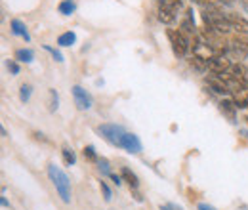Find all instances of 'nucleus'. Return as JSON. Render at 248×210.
Instances as JSON below:
<instances>
[{"instance_id":"4be33fe9","label":"nucleus","mask_w":248,"mask_h":210,"mask_svg":"<svg viewBox=\"0 0 248 210\" xmlns=\"http://www.w3.org/2000/svg\"><path fill=\"white\" fill-rule=\"evenodd\" d=\"M44 50H46V52H50V54H52V58L58 61V63H62L63 61V56H62V52H60V50H56V48H52V46H48V44L44 46Z\"/></svg>"},{"instance_id":"bb28decb","label":"nucleus","mask_w":248,"mask_h":210,"mask_svg":"<svg viewBox=\"0 0 248 210\" xmlns=\"http://www.w3.org/2000/svg\"><path fill=\"white\" fill-rule=\"evenodd\" d=\"M160 210H184L180 205H174V203H164L160 205Z\"/></svg>"},{"instance_id":"7ed1b4c3","label":"nucleus","mask_w":248,"mask_h":210,"mask_svg":"<svg viewBox=\"0 0 248 210\" xmlns=\"http://www.w3.org/2000/svg\"><path fill=\"white\" fill-rule=\"evenodd\" d=\"M168 38H170V44H172V50H174V54L176 56H180V58H184L187 54V50H189V46H191V42H189V38H187L186 34L182 32V31L178 29H168Z\"/></svg>"},{"instance_id":"a211bd4d","label":"nucleus","mask_w":248,"mask_h":210,"mask_svg":"<svg viewBox=\"0 0 248 210\" xmlns=\"http://www.w3.org/2000/svg\"><path fill=\"white\" fill-rule=\"evenodd\" d=\"M62 155H63V162H65L67 166H73V164L77 162V155H75V151L71 149L69 145H63Z\"/></svg>"},{"instance_id":"39448f33","label":"nucleus","mask_w":248,"mask_h":210,"mask_svg":"<svg viewBox=\"0 0 248 210\" xmlns=\"http://www.w3.org/2000/svg\"><path fill=\"white\" fill-rule=\"evenodd\" d=\"M227 50H229V54H231L235 60H247L248 58L247 34H239V36L231 38V40H229V44H227Z\"/></svg>"},{"instance_id":"dca6fc26","label":"nucleus","mask_w":248,"mask_h":210,"mask_svg":"<svg viewBox=\"0 0 248 210\" xmlns=\"http://www.w3.org/2000/svg\"><path fill=\"white\" fill-rule=\"evenodd\" d=\"M75 42H77V34H75L73 31L62 32V34L58 36V44H60V46H73Z\"/></svg>"},{"instance_id":"5701e85b","label":"nucleus","mask_w":248,"mask_h":210,"mask_svg":"<svg viewBox=\"0 0 248 210\" xmlns=\"http://www.w3.org/2000/svg\"><path fill=\"white\" fill-rule=\"evenodd\" d=\"M97 164H99V170H101L103 174H107V176L111 174V170H109V161H107V159H103V157H101V159L97 161Z\"/></svg>"},{"instance_id":"6e6552de","label":"nucleus","mask_w":248,"mask_h":210,"mask_svg":"<svg viewBox=\"0 0 248 210\" xmlns=\"http://www.w3.org/2000/svg\"><path fill=\"white\" fill-rule=\"evenodd\" d=\"M206 82H208V86L212 88V90L216 92V94H229V86H227V82H225V79L221 77V75H210L208 79H206Z\"/></svg>"},{"instance_id":"412c9836","label":"nucleus","mask_w":248,"mask_h":210,"mask_svg":"<svg viewBox=\"0 0 248 210\" xmlns=\"http://www.w3.org/2000/svg\"><path fill=\"white\" fill-rule=\"evenodd\" d=\"M82 153H84V159H88L90 162H97V161H99V157H97V153L93 149V145H86Z\"/></svg>"},{"instance_id":"f257e3e1","label":"nucleus","mask_w":248,"mask_h":210,"mask_svg":"<svg viewBox=\"0 0 248 210\" xmlns=\"http://www.w3.org/2000/svg\"><path fill=\"white\" fill-rule=\"evenodd\" d=\"M48 176H50L52 183L56 185V189H58V193H60L63 203H71V181H69L67 174L63 172L56 162H52L48 166Z\"/></svg>"},{"instance_id":"4468645a","label":"nucleus","mask_w":248,"mask_h":210,"mask_svg":"<svg viewBox=\"0 0 248 210\" xmlns=\"http://www.w3.org/2000/svg\"><path fill=\"white\" fill-rule=\"evenodd\" d=\"M121 176H123V180L130 185V189H134V191H136V189L140 187V178H138L130 168H126V166H124L123 170H121Z\"/></svg>"},{"instance_id":"2eb2a0df","label":"nucleus","mask_w":248,"mask_h":210,"mask_svg":"<svg viewBox=\"0 0 248 210\" xmlns=\"http://www.w3.org/2000/svg\"><path fill=\"white\" fill-rule=\"evenodd\" d=\"M12 32L14 34H17V36H23L27 42L31 40V34H29V31H27V27L19 21V19H12Z\"/></svg>"},{"instance_id":"20e7f679","label":"nucleus","mask_w":248,"mask_h":210,"mask_svg":"<svg viewBox=\"0 0 248 210\" xmlns=\"http://www.w3.org/2000/svg\"><path fill=\"white\" fill-rule=\"evenodd\" d=\"M191 48H193V56H197V58H201L204 61H210L216 56V50L210 46V42L204 36H195Z\"/></svg>"},{"instance_id":"ddd939ff","label":"nucleus","mask_w":248,"mask_h":210,"mask_svg":"<svg viewBox=\"0 0 248 210\" xmlns=\"http://www.w3.org/2000/svg\"><path fill=\"white\" fill-rule=\"evenodd\" d=\"M219 111L227 117L229 120H235V111H237V105L233 99H221L219 101Z\"/></svg>"},{"instance_id":"0eeeda50","label":"nucleus","mask_w":248,"mask_h":210,"mask_svg":"<svg viewBox=\"0 0 248 210\" xmlns=\"http://www.w3.org/2000/svg\"><path fill=\"white\" fill-rule=\"evenodd\" d=\"M231 67V61L225 54H216L212 60L208 61V71L214 75H223L227 73V69Z\"/></svg>"},{"instance_id":"c756f323","label":"nucleus","mask_w":248,"mask_h":210,"mask_svg":"<svg viewBox=\"0 0 248 210\" xmlns=\"http://www.w3.org/2000/svg\"><path fill=\"white\" fill-rule=\"evenodd\" d=\"M195 2H199V4H201V2H202V0H195Z\"/></svg>"},{"instance_id":"6ab92c4d","label":"nucleus","mask_w":248,"mask_h":210,"mask_svg":"<svg viewBox=\"0 0 248 210\" xmlns=\"http://www.w3.org/2000/svg\"><path fill=\"white\" fill-rule=\"evenodd\" d=\"M16 60L23 61V63H31V61L34 60V54H32V50L21 48V50H17V52H16Z\"/></svg>"},{"instance_id":"f03ea898","label":"nucleus","mask_w":248,"mask_h":210,"mask_svg":"<svg viewBox=\"0 0 248 210\" xmlns=\"http://www.w3.org/2000/svg\"><path fill=\"white\" fill-rule=\"evenodd\" d=\"M99 134L111 144V145H117V147H123V140H124V134H126V130H124L123 126H119V124H111V122H105V124H101L99 128Z\"/></svg>"},{"instance_id":"a878e982","label":"nucleus","mask_w":248,"mask_h":210,"mask_svg":"<svg viewBox=\"0 0 248 210\" xmlns=\"http://www.w3.org/2000/svg\"><path fill=\"white\" fill-rule=\"evenodd\" d=\"M8 69H10L12 75H19V65L16 61H8Z\"/></svg>"},{"instance_id":"b1692460","label":"nucleus","mask_w":248,"mask_h":210,"mask_svg":"<svg viewBox=\"0 0 248 210\" xmlns=\"http://www.w3.org/2000/svg\"><path fill=\"white\" fill-rule=\"evenodd\" d=\"M99 185H101V191H103V199L109 203V201H111V197H113V195H111V189H109V185H107L105 181H99Z\"/></svg>"},{"instance_id":"cd10ccee","label":"nucleus","mask_w":248,"mask_h":210,"mask_svg":"<svg viewBox=\"0 0 248 210\" xmlns=\"http://www.w3.org/2000/svg\"><path fill=\"white\" fill-rule=\"evenodd\" d=\"M109 178L115 181L117 185H121V183H123V176H119V174H113V172H111V174H109Z\"/></svg>"},{"instance_id":"aec40b11","label":"nucleus","mask_w":248,"mask_h":210,"mask_svg":"<svg viewBox=\"0 0 248 210\" xmlns=\"http://www.w3.org/2000/svg\"><path fill=\"white\" fill-rule=\"evenodd\" d=\"M31 94H32L31 84H23V86L19 88V99H21L23 103H27V101L31 99Z\"/></svg>"},{"instance_id":"f3484780","label":"nucleus","mask_w":248,"mask_h":210,"mask_svg":"<svg viewBox=\"0 0 248 210\" xmlns=\"http://www.w3.org/2000/svg\"><path fill=\"white\" fill-rule=\"evenodd\" d=\"M58 10H60L62 16H71L77 10V4H75V0H62L60 6H58Z\"/></svg>"},{"instance_id":"393cba45","label":"nucleus","mask_w":248,"mask_h":210,"mask_svg":"<svg viewBox=\"0 0 248 210\" xmlns=\"http://www.w3.org/2000/svg\"><path fill=\"white\" fill-rule=\"evenodd\" d=\"M50 96H52V105H50V109H52V111H56V109H58V103H60L58 92H56V90H50Z\"/></svg>"},{"instance_id":"9b49d317","label":"nucleus","mask_w":248,"mask_h":210,"mask_svg":"<svg viewBox=\"0 0 248 210\" xmlns=\"http://www.w3.org/2000/svg\"><path fill=\"white\" fill-rule=\"evenodd\" d=\"M248 71L239 65V63H231V67L227 69V73H223V77H229V79H237V81H243V82H248Z\"/></svg>"},{"instance_id":"9d476101","label":"nucleus","mask_w":248,"mask_h":210,"mask_svg":"<svg viewBox=\"0 0 248 210\" xmlns=\"http://www.w3.org/2000/svg\"><path fill=\"white\" fill-rule=\"evenodd\" d=\"M123 149H126L128 153H140V151H141V142H140V138H138L136 134L126 132L123 140Z\"/></svg>"},{"instance_id":"7c9ffc66","label":"nucleus","mask_w":248,"mask_h":210,"mask_svg":"<svg viewBox=\"0 0 248 210\" xmlns=\"http://www.w3.org/2000/svg\"><path fill=\"white\" fill-rule=\"evenodd\" d=\"M247 2H248V0H247Z\"/></svg>"},{"instance_id":"c85d7f7f","label":"nucleus","mask_w":248,"mask_h":210,"mask_svg":"<svg viewBox=\"0 0 248 210\" xmlns=\"http://www.w3.org/2000/svg\"><path fill=\"white\" fill-rule=\"evenodd\" d=\"M199 210H217V209H214V207L208 205V203H199Z\"/></svg>"},{"instance_id":"f8f14e48","label":"nucleus","mask_w":248,"mask_h":210,"mask_svg":"<svg viewBox=\"0 0 248 210\" xmlns=\"http://www.w3.org/2000/svg\"><path fill=\"white\" fill-rule=\"evenodd\" d=\"M180 31L186 34L187 38H193V34H195V21H193V10H189L187 12V17L182 21V25H180Z\"/></svg>"},{"instance_id":"1a4fd4ad","label":"nucleus","mask_w":248,"mask_h":210,"mask_svg":"<svg viewBox=\"0 0 248 210\" xmlns=\"http://www.w3.org/2000/svg\"><path fill=\"white\" fill-rule=\"evenodd\" d=\"M227 19L233 31H237L239 34H248V21L245 17H241L239 14H227Z\"/></svg>"},{"instance_id":"423d86ee","label":"nucleus","mask_w":248,"mask_h":210,"mask_svg":"<svg viewBox=\"0 0 248 210\" xmlns=\"http://www.w3.org/2000/svg\"><path fill=\"white\" fill-rule=\"evenodd\" d=\"M73 99H75V105L80 109V111H88L92 107V96L84 90L82 86H73Z\"/></svg>"}]
</instances>
